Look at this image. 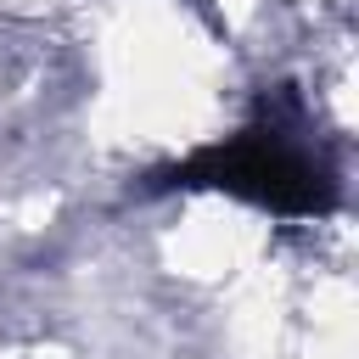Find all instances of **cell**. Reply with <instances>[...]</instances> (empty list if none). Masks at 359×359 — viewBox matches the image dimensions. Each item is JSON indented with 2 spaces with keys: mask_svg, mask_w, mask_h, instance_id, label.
<instances>
[{
  "mask_svg": "<svg viewBox=\"0 0 359 359\" xmlns=\"http://www.w3.org/2000/svg\"><path fill=\"white\" fill-rule=\"evenodd\" d=\"M168 185H219V191H236L280 213H320L331 202V168L320 163V151H309L286 129V118L252 123L236 140L174 163Z\"/></svg>",
  "mask_w": 359,
  "mask_h": 359,
  "instance_id": "cell-1",
  "label": "cell"
}]
</instances>
